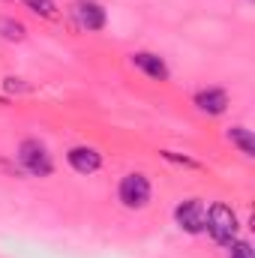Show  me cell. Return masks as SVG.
I'll return each instance as SVG.
<instances>
[{
	"label": "cell",
	"mask_w": 255,
	"mask_h": 258,
	"mask_svg": "<svg viewBox=\"0 0 255 258\" xmlns=\"http://www.w3.org/2000/svg\"><path fill=\"white\" fill-rule=\"evenodd\" d=\"M204 228L219 246H231L237 240V228H240L234 207H228L222 201L210 204V210H204Z\"/></svg>",
	"instance_id": "obj_1"
},
{
	"label": "cell",
	"mask_w": 255,
	"mask_h": 258,
	"mask_svg": "<svg viewBox=\"0 0 255 258\" xmlns=\"http://www.w3.org/2000/svg\"><path fill=\"white\" fill-rule=\"evenodd\" d=\"M66 162H69L78 174H96V171L102 168V156H99V150L84 147V144L72 147V150L66 153Z\"/></svg>",
	"instance_id": "obj_5"
},
{
	"label": "cell",
	"mask_w": 255,
	"mask_h": 258,
	"mask_svg": "<svg viewBox=\"0 0 255 258\" xmlns=\"http://www.w3.org/2000/svg\"><path fill=\"white\" fill-rule=\"evenodd\" d=\"M75 15L81 21L84 30H102L105 27V9L93 0H78L75 3Z\"/></svg>",
	"instance_id": "obj_6"
},
{
	"label": "cell",
	"mask_w": 255,
	"mask_h": 258,
	"mask_svg": "<svg viewBox=\"0 0 255 258\" xmlns=\"http://www.w3.org/2000/svg\"><path fill=\"white\" fill-rule=\"evenodd\" d=\"M195 105H198V111H204V114H222V111L228 108V93L219 90V87L198 90V93H195Z\"/></svg>",
	"instance_id": "obj_7"
},
{
	"label": "cell",
	"mask_w": 255,
	"mask_h": 258,
	"mask_svg": "<svg viewBox=\"0 0 255 258\" xmlns=\"http://www.w3.org/2000/svg\"><path fill=\"white\" fill-rule=\"evenodd\" d=\"M18 159H21V165H24L33 177H48V174H51V168H54V162H51L48 150H45L39 141H33V138L21 141V147H18Z\"/></svg>",
	"instance_id": "obj_3"
},
{
	"label": "cell",
	"mask_w": 255,
	"mask_h": 258,
	"mask_svg": "<svg viewBox=\"0 0 255 258\" xmlns=\"http://www.w3.org/2000/svg\"><path fill=\"white\" fill-rule=\"evenodd\" d=\"M27 9H33L36 15H42V18H54L57 15V6H54V0H21Z\"/></svg>",
	"instance_id": "obj_10"
},
{
	"label": "cell",
	"mask_w": 255,
	"mask_h": 258,
	"mask_svg": "<svg viewBox=\"0 0 255 258\" xmlns=\"http://www.w3.org/2000/svg\"><path fill=\"white\" fill-rule=\"evenodd\" d=\"M162 156H165V159H171V162H180V165H189V168H198V162H195V159H189V156H174L171 150H162Z\"/></svg>",
	"instance_id": "obj_13"
},
{
	"label": "cell",
	"mask_w": 255,
	"mask_h": 258,
	"mask_svg": "<svg viewBox=\"0 0 255 258\" xmlns=\"http://www.w3.org/2000/svg\"><path fill=\"white\" fill-rule=\"evenodd\" d=\"M117 198H120V204H123L126 210H141V207H147V204H150V180H147L144 174L132 171V174H126V177L120 180Z\"/></svg>",
	"instance_id": "obj_2"
},
{
	"label": "cell",
	"mask_w": 255,
	"mask_h": 258,
	"mask_svg": "<svg viewBox=\"0 0 255 258\" xmlns=\"http://www.w3.org/2000/svg\"><path fill=\"white\" fill-rule=\"evenodd\" d=\"M0 33H3L6 39H24V24H21V21L3 18V21H0Z\"/></svg>",
	"instance_id": "obj_11"
},
{
	"label": "cell",
	"mask_w": 255,
	"mask_h": 258,
	"mask_svg": "<svg viewBox=\"0 0 255 258\" xmlns=\"http://www.w3.org/2000/svg\"><path fill=\"white\" fill-rule=\"evenodd\" d=\"M231 258H252L249 240H234V243H231Z\"/></svg>",
	"instance_id": "obj_12"
},
{
	"label": "cell",
	"mask_w": 255,
	"mask_h": 258,
	"mask_svg": "<svg viewBox=\"0 0 255 258\" xmlns=\"http://www.w3.org/2000/svg\"><path fill=\"white\" fill-rule=\"evenodd\" d=\"M174 222L186 234H201L204 231V204L198 198H186L174 207Z\"/></svg>",
	"instance_id": "obj_4"
},
{
	"label": "cell",
	"mask_w": 255,
	"mask_h": 258,
	"mask_svg": "<svg viewBox=\"0 0 255 258\" xmlns=\"http://www.w3.org/2000/svg\"><path fill=\"white\" fill-rule=\"evenodd\" d=\"M132 63L138 66L144 75L156 78V81H165V78H168V66H165V60L156 57V54H150V51H138V54H132Z\"/></svg>",
	"instance_id": "obj_8"
},
{
	"label": "cell",
	"mask_w": 255,
	"mask_h": 258,
	"mask_svg": "<svg viewBox=\"0 0 255 258\" xmlns=\"http://www.w3.org/2000/svg\"><path fill=\"white\" fill-rule=\"evenodd\" d=\"M225 135H228V141H231L234 147H240L243 156H255V138L246 126H231Z\"/></svg>",
	"instance_id": "obj_9"
}]
</instances>
